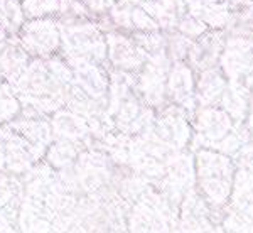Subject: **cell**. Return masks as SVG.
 Listing matches in <instances>:
<instances>
[{
    "instance_id": "obj_1",
    "label": "cell",
    "mask_w": 253,
    "mask_h": 233,
    "mask_svg": "<svg viewBox=\"0 0 253 233\" xmlns=\"http://www.w3.org/2000/svg\"><path fill=\"white\" fill-rule=\"evenodd\" d=\"M54 127V132L58 134L59 137H63L64 140H75V139H80L84 134V124L83 120L76 118L71 113H59L56 117V122L52 124Z\"/></svg>"
},
{
    "instance_id": "obj_3",
    "label": "cell",
    "mask_w": 253,
    "mask_h": 233,
    "mask_svg": "<svg viewBox=\"0 0 253 233\" xmlns=\"http://www.w3.org/2000/svg\"><path fill=\"white\" fill-rule=\"evenodd\" d=\"M19 112V103L14 96L5 92H0V124L12 120Z\"/></svg>"
},
{
    "instance_id": "obj_4",
    "label": "cell",
    "mask_w": 253,
    "mask_h": 233,
    "mask_svg": "<svg viewBox=\"0 0 253 233\" xmlns=\"http://www.w3.org/2000/svg\"><path fill=\"white\" fill-rule=\"evenodd\" d=\"M66 233H89V230L84 225H75V227H71Z\"/></svg>"
},
{
    "instance_id": "obj_5",
    "label": "cell",
    "mask_w": 253,
    "mask_h": 233,
    "mask_svg": "<svg viewBox=\"0 0 253 233\" xmlns=\"http://www.w3.org/2000/svg\"><path fill=\"white\" fill-rule=\"evenodd\" d=\"M5 164V145L2 144V139H0V169Z\"/></svg>"
},
{
    "instance_id": "obj_2",
    "label": "cell",
    "mask_w": 253,
    "mask_h": 233,
    "mask_svg": "<svg viewBox=\"0 0 253 233\" xmlns=\"http://www.w3.org/2000/svg\"><path fill=\"white\" fill-rule=\"evenodd\" d=\"M75 157H76L75 145H73L71 140H64V139H61V140L56 142V144L52 145L47 152L49 164L54 166V167H59V169L68 167Z\"/></svg>"
}]
</instances>
